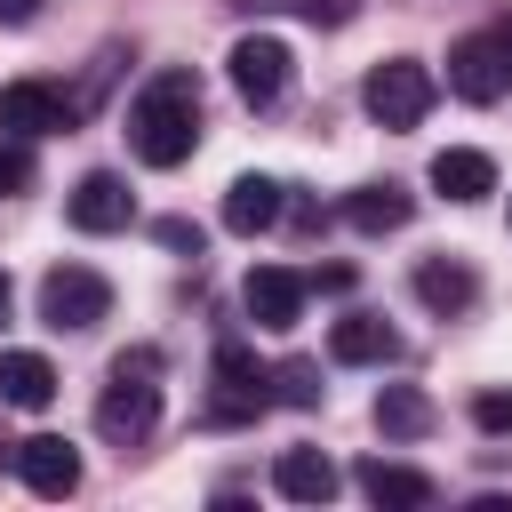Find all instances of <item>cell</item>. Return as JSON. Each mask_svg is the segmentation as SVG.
<instances>
[{
  "mask_svg": "<svg viewBox=\"0 0 512 512\" xmlns=\"http://www.w3.org/2000/svg\"><path fill=\"white\" fill-rule=\"evenodd\" d=\"M128 144H136L144 168H184V160H192V144H200V80H192L184 64H168V72H152V80L136 88V104H128Z\"/></svg>",
  "mask_w": 512,
  "mask_h": 512,
  "instance_id": "cell-1",
  "label": "cell"
},
{
  "mask_svg": "<svg viewBox=\"0 0 512 512\" xmlns=\"http://www.w3.org/2000/svg\"><path fill=\"white\" fill-rule=\"evenodd\" d=\"M160 352L152 344H136V352H120L112 360V384H104V400H96V432L112 440V448H136L152 424H160Z\"/></svg>",
  "mask_w": 512,
  "mask_h": 512,
  "instance_id": "cell-2",
  "label": "cell"
},
{
  "mask_svg": "<svg viewBox=\"0 0 512 512\" xmlns=\"http://www.w3.org/2000/svg\"><path fill=\"white\" fill-rule=\"evenodd\" d=\"M432 96H440V80H432V64H416V56H384V64L360 80L368 120H384V128H416V120L432 112Z\"/></svg>",
  "mask_w": 512,
  "mask_h": 512,
  "instance_id": "cell-3",
  "label": "cell"
},
{
  "mask_svg": "<svg viewBox=\"0 0 512 512\" xmlns=\"http://www.w3.org/2000/svg\"><path fill=\"white\" fill-rule=\"evenodd\" d=\"M232 88H240V104H256V112H272L280 96H288V80H296V56H288V40H272V32H248V40H232Z\"/></svg>",
  "mask_w": 512,
  "mask_h": 512,
  "instance_id": "cell-4",
  "label": "cell"
},
{
  "mask_svg": "<svg viewBox=\"0 0 512 512\" xmlns=\"http://www.w3.org/2000/svg\"><path fill=\"white\" fill-rule=\"evenodd\" d=\"M104 312H112V280H104V272L56 264V272L40 280V320H48V328H72V336H80V328H96Z\"/></svg>",
  "mask_w": 512,
  "mask_h": 512,
  "instance_id": "cell-5",
  "label": "cell"
},
{
  "mask_svg": "<svg viewBox=\"0 0 512 512\" xmlns=\"http://www.w3.org/2000/svg\"><path fill=\"white\" fill-rule=\"evenodd\" d=\"M272 400V368H256L248 344H216V400H208V424H248L264 416Z\"/></svg>",
  "mask_w": 512,
  "mask_h": 512,
  "instance_id": "cell-6",
  "label": "cell"
},
{
  "mask_svg": "<svg viewBox=\"0 0 512 512\" xmlns=\"http://www.w3.org/2000/svg\"><path fill=\"white\" fill-rule=\"evenodd\" d=\"M448 88H456L464 104H496V96L512 88V48H504L496 32H464V40L448 48Z\"/></svg>",
  "mask_w": 512,
  "mask_h": 512,
  "instance_id": "cell-7",
  "label": "cell"
},
{
  "mask_svg": "<svg viewBox=\"0 0 512 512\" xmlns=\"http://www.w3.org/2000/svg\"><path fill=\"white\" fill-rule=\"evenodd\" d=\"M80 120V104L64 96V88H48V80H8L0 88V136H64Z\"/></svg>",
  "mask_w": 512,
  "mask_h": 512,
  "instance_id": "cell-8",
  "label": "cell"
},
{
  "mask_svg": "<svg viewBox=\"0 0 512 512\" xmlns=\"http://www.w3.org/2000/svg\"><path fill=\"white\" fill-rule=\"evenodd\" d=\"M304 272H288V264H256L248 280H240V304H248V320L256 328H296L304 320Z\"/></svg>",
  "mask_w": 512,
  "mask_h": 512,
  "instance_id": "cell-9",
  "label": "cell"
},
{
  "mask_svg": "<svg viewBox=\"0 0 512 512\" xmlns=\"http://www.w3.org/2000/svg\"><path fill=\"white\" fill-rule=\"evenodd\" d=\"M16 472H24L32 496H72V488H80V448L56 440V432H40V440L16 448Z\"/></svg>",
  "mask_w": 512,
  "mask_h": 512,
  "instance_id": "cell-10",
  "label": "cell"
},
{
  "mask_svg": "<svg viewBox=\"0 0 512 512\" xmlns=\"http://www.w3.org/2000/svg\"><path fill=\"white\" fill-rule=\"evenodd\" d=\"M128 216H136V192H128L112 168H96V176L72 184V224H80V232H120Z\"/></svg>",
  "mask_w": 512,
  "mask_h": 512,
  "instance_id": "cell-11",
  "label": "cell"
},
{
  "mask_svg": "<svg viewBox=\"0 0 512 512\" xmlns=\"http://www.w3.org/2000/svg\"><path fill=\"white\" fill-rule=\"evenodd\" d=\"M272 488H280L288 504H328V496L344 488V472H336L320 448H280V464H272Z\"/></svg>",
  "mask_w": 512,
  "mask_h": 512,
  "instance_id": "cell-12",
  "label": "cell"
},
{
  "mask_svg": "<svg viewBox=\"0 0 512 512\" xmlns=\"http://www.w3.org/2000/svg\"><path fill=\"white\" fill-rule=\"evenodd\" d=\"M328 352H336L344 368H384V360L400 352V336H392L376 312H344V320L328 328Z\"/></svg>",
  "mask_w": 512,
  "mask_h": 512,
  "instance_id": "cell-13",
  "label": "cell"
},
{
  "mask_svg": "<svg viewBox=\"0 0 512 512\" xmlns=\"http://www.w3.org/2000/svg\"><path fill=\"white\" fill-rule=\"evenodd\" d=\"M432 192H448V200H488V192H496V160L472 152V144H448V152L432 160Z\"/></svg>",
  "mask_w": 512,
  "mask_h": 512,
  "instance_id": "cell-14",
  "label": "cell"
},
{
  "mask_svg": "<svg viewBox=\"0 0 512 512\" xmlns=\"http://www.w3.org/2000/svg\"><path fill=\"white\" fill-rule=\"evenodd\" d=\"M360 496H368V504H392V512H424V504H432V480L408 472V464L368 456V464H360Z\"/></svg>",
  "mask_w": 512,
  "mask_h": 512,
  "instance_id": "cell-15",
  "label": "cell"
},
{
  "mask_svg": "<svg viewBox=\"0 0 512 512\" xmlns=\"http://www.w3.org/2000/svg\"><path fill=\"white\" fill-rule=\"evenodd\" d=\"M408 216H416V192H400V184H360L344 200V224L352 232H400Z\"/></svg>",
  "mask_w": 512,
  "mask_h": 512,
  "instance_id": "cell-16",
  "label": "cell"
},
{
  "mask_svg": "<svg viewBox=\"0 0 512 512\" xmlns=\"http://www.w3.org/2000/svg\"><path fill=\"white\" fill-rule=\"evenodd\" d=\"M416 296H424L432 312H464V304L480 296V280H472V264H456V256H424V264H416Z\"/></svg>",
  "mask_w": 512,
  "mask_h": 512,
  "instance_id": "cell-17",
  "label": "cell"
},
{
  "mask_svg": "<svg viewBox=\"0 0 512 512\" xmlns=\"http://www.w3.org/2000/svg\"><path fill=\"white\" fill-rule=\"evenodd\" d=\"M432 424H440V416H432V400H424L416 384H384V392H376V432H384V440H424Z\"/></svg>",
  "mask_w": 512,
  "mask_h": 512,
  "instance_id": "cell-18",
  "label": "cell"
},
{
  "mask_svg": "<svg viewBox=\"0 0 512 512\" xmlns=\"http://www.w3.org/2000/svg\"><path fill=\"white\" fill-rule=\"evenodd\" d=\"M0 400L8 408H48L56 400V368L40 352H0Z\"/></svg>",
  "mask_w": 512,
  "mask_h": 512,
  "instance_id": "cell-19",
  "label": "cell"
},
{
  "mask_svg": "<svg viewBox=\"0 0 512 512\" xmlns=\"http://www.w3.org/2000/svg\"><path fill=\"white\" fill-rule=\"evenodd\" d=\"M224 224H232V232H264V224H280V184H272V176H232V192H224Z\"/></svg>",
  "mask_w": 512,
  "mask_h": 512,
  "instance_id": "cell-20",
  "label": "cell"
},
{
  "mask_svg": "<svg viewBox=\"0 0 512 512\" xmlns=\"http://www.w3.org/2000/svg\"><path fill=\"white\" fill-rule=\"evenodd\" d=\"M272 400H288V408H320V368H312V360H280V368H272Z\"/></svg>",
  "mask_w": 512,
  "mask_h": 512,
  "instance_id": "cell-21",
  "label": "cell"
},
{
  "mask_svg": "<svg viewBox=\"0 0 512 512\" xmlns=\"http://www.w3.org/2000/svg\"><path fill=\"white\" fill-rule=\"evenodd\" d=\"M472 424L504 440V432H512V392H504V384H488V392H472Z\"/></svg>",
  "mask_w": 512,
  "mask_h": 512,
  "instance_id": "cell-22",
  "label": "cell"
},
{
  "mask_svg": "<svg viewBox=\"0 0 512 512\" xmlns=\"http://www.w3.org/2000/svg\"><path fill=\"white\" fill-rule=\"evenodd\" d=\"M24 184H32V152L16 136V144H0V192H24Z\"/></svg>",
  "mask_w": 512,
  "mask_h": 512,
  "instance_id": "cell-23",
  "label": "cell"
},
{
  "mask_svg": "<svg viewBox=\"0 0 512 512\" xmlns=\"http://www.w3.org/2000/svg\"><path fill=\"white\" fill-rule=\"evenodd\" d=\"M160 240H168V248H192V256H200V224H184V216H168V224H160Z\"/></svg>",
  "mask_w": 512,
  "mask_h": 512,
  "instance_id": "cell-24",
  "label": "cell"
},
{
  "mask_svg": "<svg viewBox=\"0 0 512 512\" xmlns=\"http://www.w3.org/2000/svg\"><path fill=\"white\" fill-rule=\"evenodd\" d=\"M40 16V0H0V24H32Z\"/></svg>",
  "mask_w": 512,
  "mask_h": 512,
  "instance_id": "cell-25",
  "label": "cell"
},
{
  "mask_svg": "<svg viewBox=\"0 0 512 512\" xmlns=\"http://www.w3.org/2000/svg\"><path fill=\"white\" fill-rule=\"evenodd\" d=\"M8 304H16V288H8V272H0V320H8Z\"/></svg>",
  "mask_w": 512,
  "mask_h": 512,
  "instance_id": "cell-26",
  "label": "cell"
},
{
  "mask_svg": "<svg viewBox=\"0 0 512 512\" xmlns=\"http://www.w3.org/2000/svg\"><path fill=\"white\" fill-rule=\"evenodd\" d=\"M496 40H504V48H512V16H504V24H496Z\"/></svg>",
  "mask_w": 512,
  "mask_h": 512,
  "instance_id": "cell-27",
  "label": "cell"
}]
</instances>
